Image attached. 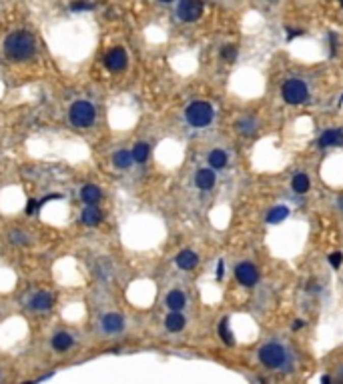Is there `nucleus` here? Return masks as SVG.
Returning a JSON list of instances; mask_svg holds the SVG:
<instances>
[{"mask_svg": "<svg viewBox=\"0 0 343 384\" xmlns=\"http://www.w3.org/2000/svg\"><path fill=\"white\" fill-rule=\"evenodd\" d=\"M215 110L205 100H195L185 108V120L193 128H205L213 122Z\"/></svg>", "mask_w": 343, "mask_h": 384, "instance_id": "obj_3", "label": "nucleus"}, {"mask_svg": "<svg viewBox=\"0 0 343 384\" xmlns=\"http://www.w3.org/2000/svg\"><path fill=\"white\" fill-rule=\"evenodd\" d=\"M10 242L12 244H26V240H28V236L24 234V232H20V230H14V232H10Z\"/></svg>", "mask_w": 343, "mask_h": 384, "instance_id": "obj_28", "label": "nucleus"}, {"mask_svg": "<svg viewBox=\"0 0 343 384\" xmlns=\"http://www.w3.org/2000/svg\"><path fill=\"white\" fill-rule=\"evenodd\" d=\"M80 220L84 226H99L103 222V212L101 208H97V204H87V208H82L80 212Z\"/></svg>", "mask_w": 343, "mask_h": 384, "instance_id": "obj_13", "label": "nucleus"}, {"mask_svg": "<svg viewBox=\"0 0 343 384\" xmlns=\"http://www.w3.org/2000/svg\"><path fill=\"white\" fill-rule=\"evenodd\" d=\"M69 120L74 128H91L97 120V108L89 100H76L70 106Z\"/></svg>", "mask_w": 343, "mask_h": 384, "instance_id": "obj_4", "label": "nucleus"}, {"mask_svg": "<svg viewBox=\"0 0 343 384\" xmlns=\"http://www.w3.org/2000/svg\"><path fill=\"white\" fill-rule=\"evenodd\" d=\"M133 160L137 162V164H145L147 160H149V154H151V148H149V144L147 142H137L135 146H133Z\"/></svg>", "mask_w": 343, "mask_h": 384, "instance_id": "obj_24", "label": "nucleus"}, {"mask_svg": "<svg viewBox=\"0 0 343 384\" xmlns=\"http://www.w3.org/2000/svg\"><path fill=\"white\" fill-rule=\"evenodd\" d=\"M219 334H221V340H223L227 346H233V344H235L233 332L229 330V318H223L219 322Z\"/></svg>", "mask_w": 343, "mask_h": 384, "instance_id": "obj_25", "label": "nucleus"}, {"mask_svg": "<svg viewBox=\"0 0 343 384\" xmlns=\"http://www.w3.org/2000/svg\"><path fill=\"white\" fill-rule=\"evenodd\" d=\"M327 258H329V264H331L333 268H339L343 264V252H333V254H329Z\"/></svg>", "mask_w": 343, "mask_h": 384, "instance_id": "obj_30", "label": "nucleus"}, {"mask_svg": "<svg viewBox=\"0 0 343 384\" xmlns=\"http://www.w3.org/2000/svg\"><path fill=\"white\" fill-rule=\"evenodd\" d=\"M205 12V0H179L175 14L181 22H197Z\"/></svg>", "mask_w": 343, "mask_h": 384, "instance_id": "obj_6", "label": "nucleus"}, {"mask_svg": "<svg viewBox=\"0 0 343 384\" xmlns=\"http://www.w3.org/2000/svg\"><path fill=\"white\" fill-rule=\"evenodd\" d=\"M287 32H289V34H287V40H293L295 36H301V34H303V30H293V28H289Z\"/></svg>", "mask_w": 343, "mask_h": 384, "instance_id": "obj_33", "label": "nucleus"}, {"mask_svg": "<svg viewBox=\"0 0 343 384\" xmlns=\"http://www.w3.org/2000/svg\"><path fill=\"white\" fill-rule=\"evenodd\" d=\"M281 96L287 104L299 106V104H305L309 100V88L307 84L299 78H287L281 86Z\"/></svg>", "mask_w": 343, "mask_h": 384, "instance_id": "obj_5", "label": "nucleus"}, {"mask_svg": "<svg viewBox=\"0 0 343 384\" xmlns=\"http://www.w3.org/2000/svg\"><path fill=\"white\" fill-rule=\"evenodd\" d=\"M235 278H237V282H239L241 286L251 288L259 282V270L251 262H239L235 266Z\"/></svg>", "mask_w": 343, "mask_h": 384, "instance_id": "obj_7", "label": "nucleus"}, {"mask_svg": "<svg viewBox=\"0 0 343 384\" xmlns=\"http://www.w3.org/2000/svg\"><path fill=\"white\" fill-rule=\"evenodd\" d=\"M317 146L319 148H339V146H343V130L341 128H329V130H325L319 136Z\"/></svg>", "mask_w": 343, "mask_h": 384, "instance_id": "obj_11", "label": "nucleus"}, {"mask_svg": "<svg viewBox=\"0 0 343 384\" xmlns=\"http://www.w3.org/2000/svg\"><path fill=\"white\" fill-rule=\"evenodd\" d=\"M101 328L104 334H119L125 330V316L119 312H106L101 318Z\"/></svg>", "mask_w": 343, "mask_h": 384, "instance_id": "obj_10", "label": "nucleus"}, {"mask_svg": "<svg viewBox=\"0 0 343 384\" xmlns=\"http://www.w3.org/2000/svg\"><path fill=\"white\" fill-rule=\"evenodd\" d=\"M4 56L12 62H24L31 60L36 54V38L35 34H31L28 30H16L10 32L4 38L2 44Z\"/></svg>", "mask_w": 343, "mask_h": 384, "instance_id": "obj_1", "label": "nucleus"}, {"mask_svg": "<svg viewBox=\"0 0 343 384\" xmlns=\"http://www.w3.org/2000/svg\"><path fill=\"white\" fill-rule=\"evenodd\" d=\"M341 378H343V368H341Z\"/></svg>", "mask_w": 343, "mask_h": 384, "instance_id": "obj_39", "label": "nucleus"}, {"mask_svg": "<svg viewBox=\"0 0 343 384\" xmlns=\"http://www.w3.org/2000/svg\"><path fill=\"white\" fill-rule=\"evenodd\" d=\"M223 274H225V266H223V260H219V264H217V278L221 280Z\"/></svg>", "mask_w": 343, "mask_h": 384, "instance_id": "obj_32", "label": "nucleus"}, {"mask_svg": "<svg viewBox=\"0 0 343 384\" xmlns=\"http://www.w3.org/2000/svg\"><path fill=\"white\" fill-rule=\"evenodd\" d=\"M309 186H311V180L305 172H299L291 178V190L295 194H305L309 190Z\"/></svg>", "mask_w": 343, "mask_h": 384, "instance_id": "obj_23", "label": "nucleus"}, {"mask_svg": "<svg viewBox=\"0 0 343 384\" xmlns=\"http://www.w3.org/2000/svg\"><path fill=\"white\" fill-rule=\"evenodd\" d=\"M259 362L269 370H281L289 364V352L279 342H267L257 352Z\"/></svg>", "mask_w": 343, "mask_h": 384, "instance_id": "obj_2", "label": "nucleus"}, {"mask_svg": "<svg viewBox=\"0 0 343 384\" xmlns=\"http://www.w3.org/2000/svg\"><path fill=\"white\" fill-rule=\"evenodd\" d=\"M339 6H341V8H343V0H339Z\"/></svg>", "mask_w": 343, "mask_h": 384, "instance_id": "obj_38", "label": "nucleus"}, {"mask_svg": "<svg viewBox=\"0 0 343 384\" xmlns=\"http://www.w3.org/2000/svg\"><path fill=\"white\" fill-rule=\"evenodd\" d=\"M185 326H187V318H185V314H181V310H171L165 316V328L169 332H181Z\"/></svg>", "mask_w": 343, "mask_h": 384, "instance_id": "obj_15", "label": "nucleus"}, {"mask_svg": "<svg viewBox=\"0 0 343 384\" xmlns=\"http://www.w3.org/2000/svg\"><path fill=\"white\" fill-rule=\"evenodd\" d=\"M221 58H223L225 62H233V60L237 58V46H233V44L223 46V48H221Z\"/></svg>", "mask_w": 343, "mask_h": 384, "instance_id": "obj_27", "label": "nucleus"}, {"mask_svg": "<svg viewBox=\"0 0 343 384\" xmlns=\"http://www.w3.org/2000/svg\"><path fill=\"white\" fill-rule=\"evenodd\" d=\"M287 216H289V208H287L285 204H279V206H273V208L267 212L265 222H267V224H279V222H283Z\"/></svg>", "mask_w": 343, "mask_h": 384, "instance_id": "obj_22", "label": "nucleus"}, {"mask_svg": "<svg viewBox=\"0 0 343 384\" xmlns=\"http://www.w3.org/2000/svg\"><path fill=\"white\" fill-rule=\"evenodd\" d=\"M227 160H229L227 152L221 150V148H215V150H211V152L207 154V162H209V166H211L213 170L225 168V166H227Z\"/></svg>", "mask_w": 343, "mask_h": 384, "instance_id": "obj_20", "label": "nucleus"}, {"mask_svg": "<svg viewBox=\"0 0 343 384\" xmlns=\"http://www.w3.org/2000/svg\"><path fill=\"white\" fill-rule=\"evenodd\" d=\"M103 62H104V68H106V70H110V72H121V70H125V68H127V64H129V56H127L125 48L115 46V48H110V50L104 54Z\"/></svg>", "mask_w": 343, "mask_h": 384, "instance_id": "obj_8", "label": "nucleus"}, {"mask_svg": "<svg viewBox=\"0 0 343 384\" xmlns=\"http://www.w3.org/2000/svg\"><path fill=\"white\" fill-rule=\"evenodd\" d=\"M327 36H329V46H331V54H335V50H337V36H335V32H327Z\"/></svg>", "mask_w": 343, "mask_h": 384, "instance_id": "obj_31", "label": "nucleus"}, {"mask_svg": "<svg viewBox=\"0 0 343 384\" xmlns=\"http://www.w3.org/2000/svg\"><path fill=\"white\" fill-rule=\"evenodd\" d=\"M165 304H167L169 310H183V308L187 306V296H185L183 290H177V288H175V290H171V292L167 294Z\"/></svg>", "mask_w": 343, "mask_h": 384, "instance_id": "obj_17", "label": "nucleus"}, {"mask_svg": "<svg viewBox=\"0 0 343 384\" xmlns=\"http://www.w3.org/2000/svg\"><path fill=\"white\" fill-rule=\"evenodd\" d=\"M50 344H52V348H54L56 352H67V350L72 348L74 338L70 336V332H67V330H61V332H56V334L52 336Z\"/></svg>", "mask_w": 343, "mask_h": 384, "instance_id": "obj_16", "label": "nucleus"}, {"mask_svg": "<svg viewBox=\"0 0 343 384\" xmlns=\"http://www.w3.org/2000/svg\"><path fill=\"white\" fill-rule=\"evenodd\" d=\"M69 8L72 12H87V10H95V4L89 0H72Z\"/></svg>", "mask_w": 343, "mask_h": 384, "instance_id": "obj_26", "label": "nucleus"}, {"mask_svg": "<svg viewBox=\"0 0 343 384\" xmlns=\"http://www.w3.org/2000/svg\"><path fill=\"white\" fill-rule=\"evenodd\" d=\"M301 326H303V320H297V322H293V326H291V328H293V330H299Z\"/></svg>", "mask_w": 343, "mask_h": 384, "instance_id": "obj_34", "label": "nucleus"}, {"mask_svg": "<svg viewBox=\"0 0 343 384\" xmlns=\"http://www.w3.org/2000/svg\"><path fill=\"white\" fill-rule=\"evenodd\" d=\"M80 198H82V202H87V204H99L101 198H103V192H101L99 186H95V184H84V186L80 188Z\"/></svg>", "mask_w": 343, "mask_h": 384, "instance_id": "obj_19", "label": "nucleus"}, {"mask_svg": "<svg viewBox=\"0 0 343 384\" xmlns=\"http://www.w3.org/2000/svg\"><path fill=\"white\" fill-rule=\"evenodd\" d=\"M175 262L181 270H193L197 264H199V256L193 250H181L179 254L175 256Z\"/></svg>", "mask_w": 343, "mask_h": 384, "instance_id": "obj_14", "label": "nucleus"}, {"mask_svg": "<svg viewBox=\"0 0 343 384\" xmlns=\"http://www.w3.org/2000/svg\"><path fill=\"white\" fill-rule=\"evenodd\" d=\"M38 210H40V202L35 200V198H31V200L26 202V210H24V212H26L28 216H35Z\"/></svg>", "mask_w": 343, "mask_h": 384, "instance_id": "obj_29", "label": "nucleus"}, {"mask_svg": "<svg viewBox=\"0 0 343 384\" xmlns=\"http://www.w3.org/2000/svg\"><path fill=\"white\" fill-rule=\"evenodd\" d=\"M337 208H339V210L343 212V196L339 198V200H337Z\"/></svg>", "mask_w": 343, "mask_h": 384, "instance_id": "obj_35", "label": "nucleus"}, {"mask_svg": "<svg viewBox=\"0 0 343 384\" xmlns=\"http://www.w3.org/2000/svg\"><path fill=\"white\" fill-rule=\"evenodd\" d=\"M110 160H112V166L119 168V170H127V168H131L133 162H135V160H133V152H131V150H125V148L117 150Z\"/></svg>", "mask_w": 343, "mask_h": 384, "instance_id": "obj_18", "label": "nucleus"}, {"mask_svg": "<svg viewBox=\"0 0 343 384\" xmlns=\"http://www.w3.org/2000/svg\"><path fill=\"white\" fill-rule=\"evenodd\" d=\"M321 382H331V376H321Z\"/></svg>", "mask_w": 343, "mask_h": 384, "instance_id": "obj_36", "label": "nucleus"}, {"mask_svg": "<svg viewBox=\"0 0 343 384\" xmlns=\"http://www.w3.org/2000/svg\"><path fill=\"white\" fill-rule=\"evenodd\" d=\"M235 128L241 136H253L257 132V120L253 116H241L235 122Z\"/></svg>", "mask_w": 343, "mask_h": 384, "instance_id": "obj_21", "label": "nucleus"}, {"mask_svg": "<svg viewBox=\"0 0 343 384\" xmlns=\"http://www.w3.org/2000/svg\"><path fill=\"white\" fill-rule=\"evenodd\" d=\"M159 2H163V4H169V2H173V0H159Z\"/></svg>", "mask_w": 343, "mask_h": 384, "instance_id": "obj_37", "label": "nucleus"}, {"mask_svg": "<svg viewBox=\"0 0 343 384\" xmlns=\"http://www.w3.org/2000/svg\"><path fill=\"white\" fill-rule=\"evenodd\" d=\"M52 304H54L52 294H48V292H44V290H38V292L28 296V304H26V306H28L31 310H35V312H46V310L52 308Z\"/></svg>", "mask_w": 343, "mask_h": 384, "instance_id": "obj_9", "label": "nucleus"}, {"mask_svg": "<svg viewBox=\"0 0 343 384\" xmlns=\"http://www.w3.org/2000/svg\"><path fill=\"white\" fill-rule=\"evenodd\" d=\"M217 182V176H215V170L213 168H199L195 172V186L199 190H211Z\"/></svg>", "mask_w": 343, "mask_h": 384, "instance_id": "obj_12", "label": "nucleus"}]
</instances>
